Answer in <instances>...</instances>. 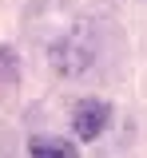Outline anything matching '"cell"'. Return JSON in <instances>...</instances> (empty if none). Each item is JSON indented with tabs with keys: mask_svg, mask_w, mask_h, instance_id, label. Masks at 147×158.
<instances>
[{
	"mask_svg": "<svg viewBox=\"0 0 147 158\" xmlns=\"http://www.w3.org/2000/svg\"><path fill=\"white\" fill-rule=\"evenodd\" d=\"M107 123H111V107L100 103V99H80L76 107H72V127H76V138H100L107 131Z\"/></svg>",
	"mask_w": 147,
	"mask_h": 158,
	"instance_id": "6da1fadb",
	"label": "cell"
},
{
	"mask_svg": "<svg viewBox=\"0 0 147 158\" xmlns=\"http://www.w3.org/2000/svg\"><path fill=\"white\" fill-rule=\"evenodd\" d=\"M28 154L32 158H80V150H76V142H68L60 135H36L28 142Z\"/></svg>",
	"mask_w": 147,
	"mask_h": 158,
	"instance_id": "7a4b0ae2",
	"label": "cell"
}]
</instances>
